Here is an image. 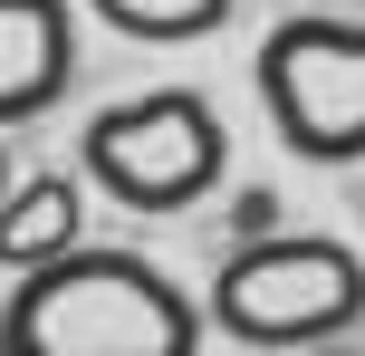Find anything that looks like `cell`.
<instances>
[{
	"instance_id": "cell-7",
	"label": "cell",
	"mask_w": 365,
	"mask_h": 356,
	"mask_svg": "<svg viewBox=\"0 0 365 356\" xmlns=\"http://www.w3.org/2000/svg\"><path fill=\"white\" fill-rule=\"evenodd\" d=\"M115 39H145V49H182V39H212L231 19V0H87Z\"/></svg>"
},
{
	"instance_id": "cell-2",
	"label": "cell",
	"mask_w": 365,
	"mask_h": 356,
	"mask_svg": "<svg viewBox=\"0 0 365 356\" xmlns=\"http://www.w3.org/2000/svg\"><path fill=\"white\" fill-rule=\"evenodd\" d=\"M202 318L231 347L259 356H317L346 347L365 327V260L327 231H259V241H231L202 289Z\"/></svg>"
},
{
	"instance_id": "cell-5",
	"label": "cell",
	"mask_w": 365,
	"mask_h": 356,
	"mask_svg": "<svg viewBox=\"0 0 365 356\" xmlns=\"http://www.w3.org/2000/svg\"><path fill=\"white\" fill-rule=\"evenodd\" d=\"M77 77V10L68 0H0V126H29Z\"/></svg>"
},
{
	"instance_id": "cell-1",
	"label": "cell",
	"mask_w": 365,
	"mask_h": 356,
	"mask_svg": "<svg viewBox=\"0 0 365 356\" xmlns=\"http://www.w3.org/2000/svg\"><path fill=\"white\" fill-rule=\"evenodd\" d=\"M202 299L145 250H68L0 299V356H202Z\"/></svg>"
},
{
	"instance_id": "cell-9",
	"label": "cell",
	"mask_w": 365,
	"mask_h": 356,
	"mask_svg": "<svg viewBox=\"0 0 365 356\" xmlns=\"http://www.w3.org/2000/svg\"><path fill=\"white\" fill-rule=\"evenodd\" d=\"M317 356H365V347H317Z\"/></svg>"
},
{
	"instance_id": "cell-6",
	"label": "cell",
	"mask_w": 365,
	"mask_h": 356,
	"mask_svg": "<svg viewBox=\"0 0 365 356\" xmlns=\"http://www.w3.org/2000/svg\"><path fill=\"white\" fill-rule=\"evenodd\" d=\"M77 231H87V193H77L68 173H19L10 203H0V270H10V280H29V270L87 250Z\"/></svg>"
},
{
	"instance_id": "cell-4",
	"label": "cell",
	"mask_w": 365,
	"mask_h": 356,
	"mask_svg": "<svg viewBox=\"0 0 365 356\" xmlns=\"http://www.w3.org/2000/svg\"><path fill=\"white\" fill-rule=\"evenodd\" d=\"M269 135L298 164H365V19H279L250 58Z\"/></svg>"
},
{
	"instance_id": "cell-8",
	"label": "cell",
	"mask_w": 365,
	"mask_h": 356,
	"mask_svg": "<svg viewBox=\"0 0 365 356\" xmlns=\"http://www.w3.org/2000/svg\"><path fill=\"white\" fill-rule=\"evenodd\" d=\"M10 183H19V173H10V154H0V203H10Z\"/></svg>"
},
{
	"instance_id": "cell-3",
	"label": "cell",
	"mask_w": 365,
	"mask_h": 356,
	"mask_svg": "<svg viewBox=\"0 0 365 356\" xmlns=\"http://www.w3.org/2000/svg\"><path fill=\"white\" fill-rule=\"evenodd\" d=\"M77 173H87L106 203L164 222V212H192L202 193L231 173V126L212 116L202 87H145V96H125V106L87 116Z\"/></svg>"
}]
</instances>
